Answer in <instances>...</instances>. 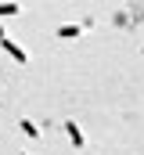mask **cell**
I'll list each match as a JSON object with an SVG mask.
<instances>
[{
  "label": "cell",
  "instance_id": "obj_1",
  "mask_svg": "<svg viewBox=\"0 0 144 155\" xmlns=\"http://www.w3.org/2000/svg\"><path fill=\"white\" fill-rule=\"evenodd\" d=\"M0 47H4V51H7V54H11V58L18 61V65H25V61H29V54H25V47H22V43H15V40H11V36L4 40Z\"/></svg>",
  "mask_w": 144,
  "mask_h": 155
},
{
  "label": "cell",
  "instance_id": "obj_2",
  "mask_svg": "<svg viewBox=\"0 0 144 155\" xmlns=\"http://www.w3.org/2000/svg\"><path fill=\"white\" fill-rule=\"evenodd\" d=\"M65 134L72 137V144H76V148H83V144H87V137H83V130H79V123H76V119L65 123Z\"/></svg>",
  "mask_w": 144,
  "mask_h": 155
},
{
  "label": "cell",
  "instance_id": "obj_3",
  "mask_svg": "<svg viewBox=\"0 0 144 155\" xmlns=\"http://www.w3.org/2000/svg\"><path fill=\"white\" fill-rule=\"evenodd\" d=\"M18 130H22L25 137H33V141H40V137H43V134H40V126H36V123H29V119H18Z\"/></svg>",
  "mask_w": 144,
  "mask_h": 155
},
{
  "label": "cell",
  "instance_id": "obj_4",
  "mask_svg": "<svg viewBox=\"0 0 144 155\" xmlns=\"http://www.w3.org/2000/svg\"><path fill=\"white\" fill-rule=\"evenodd\" d=\"M22 15V4H0V18H18Z\"/></svg>",
  "mask_w": 144,
  "mask_h": 155
},
{
  "label": "cell",
  "instance_id": "obj_5",
  "mask_svg": "<svg viewBox=\"0 0 144 155\" xmlns=\"http://www.w3.org/2000/svg\"><path fill=\"white\" fill-rule=\"evenodd\" d=\"M79 29H83V25H61L58 36H61V40H76V36H79Z\"/></svg>",
  "mask_w": 144,
  "mask_h": 155
},
{
  "label": "cell",
  "instance_id": "obj_6",
  "mask_svg": "<svg viewBox=\"0 0 144 155\" xmlns=\"http://www.w3.org/2000/svg\"><path fill=\"white\" fill-rule=\"evenodd\" d=\"M4 40H7V33H4V25H0V43H4Z\"/></svg>",
  "mask_w": 144,
  "mask_h": 155
},
{
  "label": "cell",
  "instance_id": "obj_7",
  "mask_svg": "<svg viewBox=\"0 0 144 155\" xmlns=\"http://www.w3.org/2000/svg\"><path fill=\"white\" fill-rule=\"evenodd\" d=\"M18 155H29V152H18Z\"/></svg>",
  "mask_w": 144,
  "mask_h": 155
}]
</instances>
